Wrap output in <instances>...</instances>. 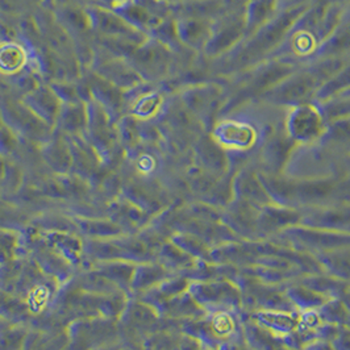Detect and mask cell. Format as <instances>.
I'll return each instance as SVG.
<instances>
[{
	"label": "cell",
	"instance_id": "cell-3",
	"mask_svg": "<svg viewBox=\"0 0 350 350\" xmlns=\"http://www.w3.org/2000/svg\"><path fill=\"white\" fill-rule=\"evenodd\" d=\"M27 103L36 116L46 123H54L58 119L62 108L58 100V95L46 88H38L33 92H29Z\"/></svg>",
	"mask_w": 350,
	"mask_h": 350
},
{
	"label": "cell",
	"instance_id": "cell-5",
	"mask_svg": "<svg viewBox=\"0 0 350 350\" xmlns=\"http://www.w3.org/2000/svg\"><path fill=\"white\" fill-rule=\"evenodd\" d=\"M246 29V20L234 18V21H228L224 28L219 29V32L212 36L210 40V51H216L215 53L223 52L229 48L233 42H236Z\"/></svg>",
	"mask_w": 350,
	"mask_h": 350
},
{
	"label": "cell",
	"instance_id": "cell-9",
	"mask_svg": "<svg viewBox=\"0 0 350 350\" xmlns=\"http://www.w3.org/2000/svg\"><path fill=\"white\" fill-rule=\"evenodd\" d=\"M333 86H331L332 90L338 88H345V86H350V68L348 70L344 71L342 75H338L337 79H334L332 82Z\"/></svg>",
	"mask_w": 350,
	"mask_h": 350
},
{
	"label": "cell",
	"instance_id": "cell-7",
	"mask_svg": "<svg viewBox=\"0 0 350 350\" xmlns=\"http://www.w3.org/2000/svg\"><path fill=\"white\" fill-rule=\"evenodd\" d=\"M92 24H96L98 29L100 32H103L105 35L112 36H128L132 35L133 31H128L131 29V25L128 21H125L123 18H118L115 15H111L108 12L99 11L95 15H92Z\"/></svg>",
	"mask_w": 350,
	"mask_h": 350
},
{
	"label": "cell",
	"instance_id": "cell-8",
	"mask_svg": "<svg viewBox=\"0 0 350 350\" xmlns=\"http://www.w3.org/2000/svg\"><path fill=\"white\" fill-rule=\"evenodd\" d=\"M176 32L185 42L196 45L208 38L210 28L202 18H187L176 28Z\"/></svg>",
	"mask_w": 350,
	"mask_h": 350
},
{
	"label": "cell",
	"instance_id": "cell-4",
	"mask_svg": "<svg viewBox=\"0 0 350 350\" xmlns=\"http://www.w3.org/2000/svg\"><path fill=\"white\" fill-rule=\"evenodd\" d=\"M317 83L319 75H314L312 72H304L283 85L280 92L277 94V98L283 102L299 103L312 95V92L317 88Z\"/></svg>",
	"mask_w": 350,
	"mask_h": 350
},
{
	"label": "cell",
	"instance_id": "cell-1",
	"mask_svg": "<svg viewBox=\"0 0 350 350\" xmlns=\"http://www.w3.org/2000/svg\"><path fill=\"white\" fill-rule=\"evenodd\" d=\"M300 12L301 8H294L288 14L286 12L282 15L278 21L275 20L273 24L267 25L250 44L246 45L245 49L239 55L237 64H247V61H250L254 55H260L270 51L286 35V32H288L295 18H299Z\"/></svg>",
	"mask_w": 350,
	"mask_h": 350
},
{
	"label": "cell",
	"instance_id": "cell-2",
	"mask_svg": "<svg viewBox=\"0 0 350 350\" xmlns=\"http://www.w3.org/2000/svg\"><path fill=\"white\" fill-rule=\"evenodd\" d=\"M135 69L139 74H146L148 77L162 75L169 65V57L161 45H145L135 51L133 54Z\"/></svg>",
	"mask_w": 350,
	"mask_h": 350
},
{
	"label": "cell",
	"instance_id": "cell-10",
	"mask_svg": "<svg viewBox=\"0 0 350 350\" xmlns=\"http://www.w3.org/2000/svg\"><path fill=\"white\" fill-rule=\"evenodd\" d=\"M105 1L112 4V5H119V7H122L125 3H128V0H105Z\"/></svg>",
	"mask_w": 350,
	"mask_h": 350
},
{
	"label": "cell",
	"instance_id": "cell-6",
	"mask_svg": "<svg viewBox=\"0 0 350 350\" xmlns=\"http://www.w3.org/2000/svg\"><path fill=\"white\" fill-rule=\"evenodd\" d=\"M320 118H317V113L310 107H303L298 109L291 124L295 135L304 139L315 137V135L320 133Z\"/></svg>",
	"mask_w": 350,
	"mask_h": 350
}]
</instances>
